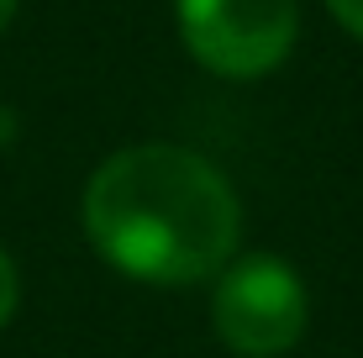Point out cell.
<instances>
[{
  "mask_svg": "<svg viewBox=\"0 0 363 358\" xmlns=\"http://www.w3.org/2000/svg\"><path fill=\"white\" fill-rule=\"evenodd\" d=\"M16 295H21V285H16V264H11V253L0 248V327L11 322V311H16Z\"/></svg>",
  "mask_w": 363,
  "mask_h": 358,
  "instance_id": "cell-4",
  "label": "cell"
},
{
  "mask_svg": "<svg viewBox=\"0 0 363 358\" xmlns=\"http://www.w3.org/2000/svg\"><path fill=\"white\" fill-rule=\"evenodd\" d=\"M306 285L284 258L253 253L232 258L216 274V295H211V322L216 337L227 342L237 358H279L290 353L306 332Z\"/></svg>",
  "mask_w": 363,
  "mask_h": 358,
  "instance_id": "cell-2",
  "label": "cell"
},
{
  "mask_svg": "<svg viewBox=\"0 0 363 358\" xmlns=\"http://www.w3.org/2000/svg\"><path fill=\"white\" fill-rule=\"evenodd\" d=\"M11 132H16V121H11V111H6V106H0V142H6V138H11Z\"/></svg>",
  "mask_w": 363,
  "mask_h": 358,
  "instance_id": "cell-7",
  "label": "cell"
},
{
  "mask_svg": "<svg viewBox=\"0 0 363 358\" xmlns=\"http://www.w3.org/2000/svg\"><path fill=\"white\" fill-rule=\"evenodd\" d=\"M295 0H179V37L221 79H258L295 47Z\"/></svg>",
  "mask_w": 363,
  "mask_h": 358,
  "instance_id": "cell-3",
  "label": "cell"
},
{
  "mask_svg": "<svg viewBox=\"0 0 363 358\" xmlns=\"http://www.w3.org/2000/svg\"><path fill=\"white\" fill-rule=\"evenodd\" d=\"M327 6H332V16L363 43V0H327Z\"/></svg>",
  "mask_w": 363,
  "mask_h": 358,
  "instance_id": "cell-5",
  "label": "cell"
},
{
  "mask_svg": "<svg viewBox=\"0 0 363 358\" xmlns=\"http://www.w3.org/2000/svg\"><path fill=\"white\" fill-rule=\"evenodd\" d=\"M84 232L106 264L147 285H195L232 264L242 206L227 174L190 147H121L84 184Z\"/></svg>",
  "mask_w": 363,
  "mask_h": 358,
  "instance_id": "cell-1",
  "label": "cell"
},
{
  "mask_svg": "<svg viewBox=\"0 0 363 358\" xmlns=\"http://www.w3.org/2000/svg\"><path fill=\"white\" fill-rule=\"evenodd\" d=\"M16 6H21V0H0V32L11 27V16H16Z\"/></svg>",
  "mask_w": 363,
  "mask_h": 358,
  "instance_id": "cell-6",
  "label": "cell"
}]
</instances>
